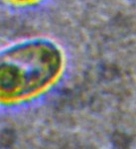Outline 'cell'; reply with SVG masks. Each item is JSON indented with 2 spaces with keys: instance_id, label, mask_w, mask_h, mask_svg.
<instances>
[{
  "instance_id": "obj_1",
  "label": "cell",
  "mask_w": 136,
  "mask_h": 149,
  "mask_svg": "<svg viewBox=\"0 0 136 149\" xmlns=\"http://www.w3.org/2000/svg\"><path fill=\"white\" fill-rule=\"evenodd\" d=\"M61 66V53L48 41H30L0 53V98L16 100L39 92L56 78Z\"/></svg>"
}]
</instances>
